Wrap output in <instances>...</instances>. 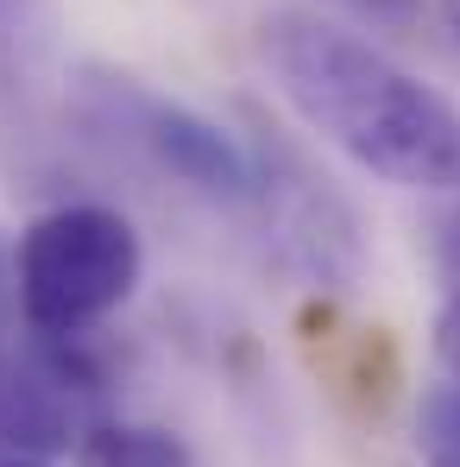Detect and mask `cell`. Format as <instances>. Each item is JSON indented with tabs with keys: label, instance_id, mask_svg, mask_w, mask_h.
<instances>
[{
	"label": "cell",
	"instance_id": "obj_5",
	"mask_svg": "<svg viewBox=\"0 0 460 467\" xmlns=\"http://www.w3.org/2000/svg\"><path fill=\"white\" fill-rule=\"evenodd\" d=\"M88 95L101 101V114L133 133L146 158L158 171H170L177 183H189L196 196L209 202H228V209H246L252 202V152L233 140L228 127L202 120L196 108H177V101H158L146 88H133L127 77H95Z\"/></svg>",
	"mask_w": 460,
	"mask_h": 467
},
{
	"label": "cell",
	"instance_id": "obj_3",
	"mask_svg": "<svg viewBox=\"0 0 460 467\" xmlns=\"http://www.w3.org/2000/svg\"><path fill=\"white\" fill-rule=\"evenodd\" d=\"M114 398V367L88 335H32L26 348H0V449L57 455L101 423Z\"/></svg>",
	"mask_w": 460,
	"mask_h": 467
},
{
	"label": "cell",
	"instance_id": "obj_1",
	"mask_svg": "<svg viewBox=\"0 0 460 467\" xmlns=\"http://www.w3.org/2000/svg\"><path fill=\"white\" fill-rule=\"evenodd\" d=\"M259 57L278 95L347 158L384 183L460 196V108L366 38L315 13H271L259 26Z\"/></svg>",
	"mask_w": 460,
	"mask_h": 467
},
{
	"label": "cell",
	"instance_id": "obj_9",
	"mask_svg": "<svg viewBox=\"0 0 460 467\" xmlns=\"http://www.w3.org/2000/svg\"><path fill=\"white\" fill-rule=\"evenodd\" d=\"M19 316V291H13V253L0 246V335H6V322Z\"/></svg>",
	"mask_w": 460,
	"mask_h": 467
},
{
	"label": "cell",
	"instance_id": "obj_8",
	"mask_svg": "<svg viewBox=\"0 0 460 467\" xmlns=\"http://www.w3.org/2000/svg\"><path fill=\"white\" fill-rule=\"evenodd\" d=\"M353 6L379 26H416V13H423V0H353Z\"/></svg>",
	"mask_w": 460,
	"mask_h": 467
},
{
	"label": "cell",
	"instance_id": "obj_6",
	"mask_svg": "<svg viewBox=\"0 0 460 467\" xmlns=\"http://www.w3.org/2000/svg\"><path fill=\"white\" fill-rule=\"evenodd\" d=\"M77 467H196L183 436L152 430V423H114L101 417L95 430H82L77 442Z\"/></svg>",
	"mask_w": 460,
	"mask_h": 467
},
{
	"label": "cell",
	"instance_id": "obj_2",
	"mask_svg": "<svg viewBox=\"0 0 460 467\" xmlns=\"http://www.w3.org/2000/svg\"><path fill=\"white\" fill-rule=\"evenodd\" d=\"M139 234L120 209L64 202L19 234L13 253V291L32 335H88L101 316H114L139 285Z\"/></svg>",
	"mask_w": 460,
	"mask_h": 467
},
{
	"label": "cell",
	"instance_id": "obj_11",
	"mask_svg": "<svg viewBox=\"0 0 460 467\" xmlns=\"http://www.w3.org/2000/svg\"><path fill=\"white\" fill-rule=\"evenodd\" d=\"M0 467H38V462H0Z\"/></svg>",
	"mask_w": 460,
	"mask_h": 467
},
{
	"label": "cell",
	"instance_id": "obj_10",
	"mask_svg": "<svg viewBox=\"0 0 460 467\" xmlns=\"http://www.w3.org/2000/svg\"><path fill=\"white\" fill-rule=\"evenodd\" d=\"M442 19H448V32H455V45H460V0H442Z\"/></svg>",
	"mask_w": 460,
	"mask_h": 467
},
{
	"label": "cell",
	"instance_id": "obj_4",
	"mask_svg": "<svg viewBox=\"0 0 460 467\" xmlns=\"http://www.w3.org/2000/svg\"><path fill=\"white\" fill-rule=\"evenodd\" d=\"M271 253L315 285H347L360 272V222L347 196L309 164L278 127H259L252 140V202Z\"/></svg>",
	"mask_w": 460,
	"mask_h": 467
},
{
	"label": "cell",
	"instance_id": "obj_7",
	"mask_svg": "<svg viewBox=\"0 0 460 467\" xmlns=\"http://www.w3.org/2000/svg\"><path fill=\"white\" fill-rule=\"evenodd\" d=\"M435 272L448 285V304L435 322V354H442L448 373H460V202L448 215H435Z\"/></svg>",
	"mask_w": 460,
	"mask_h": 467
}]
</instances>
